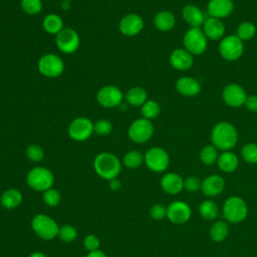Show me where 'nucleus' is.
<instances>
[{
  "label": "nucleus",
  "mask_w": 257,
  "mask_h": 257,
  "mask_svg": "<svg viewBox=\"0 0 257 257\" xmlns=\"http://www.w3.org/2000/svg\"><path fill=\"white\" fill-rule=\"evenodd\" d=\"M178 92L185 96H195L201 91V84L193 77H181L176 82Z\"/></svg>",
  "instance_id": "23"
},
{
  "label": "nucleus",
  "mask_w": 257,
  "mask_h": 257,
  "mask_svg": "<svg viewBox=\"0 0 257 257\" xmlns=\"http://www.w3.org/2000/svg\"><path fill=\"white\" fill-rule=\"evenodd\" d=\"M203 32L208 39L218 40L222 39L225 34V24L221 19L209 17L203 24Z\"/></svg>",
  "instance_id": "19"
},
{
  "label": "nucleus",
  "mask_w": 257,
  "mask_h": 257,
  "mask_svg": "<svg viewBox=\"0 0 257 257\" xmlns=\"http://www.w3.org/2000/svg\"><path fill=\"white\" fill-rule=\"evenodd\" d=\"M161 112L160 104L154 99H148L142 106H141V113L143 117L147 119H154L156 118Z\"/></svg>",
  "instance_id": "31"
},
{
  "label": "nucleus",
  "mask_w": 257,
  "mask_h": 257,
  "mask_svg": "<svg viewBox=\"0 0 257 257\" xmlns=\"http://www.w3.org/2000/svg\"><path fill=\"white\" fill-rule=\"evenodd\" d=\"M191 217V209L182 201H175L167 207V218L174 224H184Z\"/></svg>",
  "instance_id": "16"
},
{
  "label": "nucleus",
  "mask_w": 257,
  "mask_h": 257,
  "mask_svg": "<svg viewBox=\"0 0 257 257\" xmlns=\"http://www.w3.org/2000/svg\"><path fill=\"white\" fill-rule=\"evenodd\" d=\"M23 201L22 193L15 188H10L4 191L0 197V204L7 210H14L18 208Z\"/></svg>",
  "instance_id": "24"
},
{
  "label": "nucleus",
  "mask_w": 257,
  "mask_h": 257,
  "mask_svg": "<svg viewBox=\"0 0 257 257\" xmlns=\"http://www.w3.org/2000/svg\"><path fill=\"white\" fill-rule=\"evenodd\" d=\"M256 34V26L249 21H244L240 23L237 27L236 35L242 40H249L254 37Z\"/></svg>",
  "instance_id": "33"
},
{
  "label": "nucleus",
  "mask_w": 257,
  "mask_h": 257,
  "mask_svg": "<svg viewBox=\"0 0 257 257\" xmlns=\"http://www.w3.org/2000/svg\"><path fill=\"white\" fill-rule=\"evenodd\" d=\"M225 188V181L219 175H211L202 182V191L208 197H215L222 193Z\"/></svg>",
  "instance_id": "21"
},
{
  "label": "nucleus",
  "mask_w": 257,
  "mask_h": 257,
  "mask_svg": "<svg viewBox=\"0 0 257 257\" xmlns=\"http://www.w3.org/2000/svg\"><path fill=\"white\" fill-rule=\"evenodd\" d=\"M93 169L98 177L110 181L118 177L121 171V162L114 154L102 152L95 156L93 160Z\"/></svg>",
  "instance_id": "2"
},
{
  "label": "nucleus",
  "mask_w": 257,
  "mask_h": 257,
  "mask_svg": "<svg viewBox=\"0 0 257 257\" xmlns=\"http://www.w3.org/2000/svg\"><path fill=\"white\" fill-rule=\"evenodd\" d=\"M42 27L47 33L56 35L64 28V24L62 18L59 15L50 13L44 17L42 21Z\"/></svg>",
  "instance_id": "28"
},
{
  "label": "nucleus",
  "mask_w": 257,
  "mask_h": 257,
  "mask_svg": "<svg viewBox=\"0 0 257 257\" xmlns=\"http://www.w3.org/2000/svg\"><path fill=\"white\" fill-rule=\"evenodd\" d=\"M217 163L221 171L225 173H232L238 168L239 160L234 153L230 151H225L218 157Z\"/></svg>",
  "instance_id": "26"
},
{
  "label": "nucleus",
  "mask_w": 257,
  "mask_h": 257,
  "mask_svg": "<svg viewBox=\"0 0 257 257\" xmlns=\"http://www.w3.org/2000/svg\"><path fill=\"white\" fill-rule=\"evenodd\" d=\"M200 215L206 220H214L218 215V206L215 202L206 200L199 207Z\"/></svg>",
  "instance_id": "32"
},
{
  "label": "nucleus",
  "mask_w": 257,
  "mask_h": 257,
  "mask_svg": "<svg viewBox=\"0 0 257 257\" xmlns=\"http://www.w3.org/2000/svg\"><path fill=\"white\" fill-rule=\"evenodd\" d=\"M108 182H109V188L112 191H117L121 187V183H120V181L117 178H114V179H112V180H110Z\"/></svg>",
  "instance_id": "45"
},
{
  "label": "nucleus",
  "mask_w": 257,
  "mask_h": 257,
  "mask_svg": "<svg viewBox=\"0 0 257 257\" xmlns=\"http://www.w3.org/2000/svg\"><path fill=\"white\" fill-rule=\"evenodd\" d=\"M83 246H84V248H85L88 252H92V251L99 250L100 240L98 239L97 236H95V235H93V234H88V235H86L85 238L83 239Z\"/></svg>",
  "instance_id": "41"
},
{
  "label": "nucleus",
  "mask_w": 257,
  "mask_h": 257,
  "mask_svg": "<svg viewBox=\"0 0 257 257\" xmlns=\"http://www.w3.org/2000/svg\"><path fill=\"white\" fill-rule=\"evenodd\" d=\"M154 25L162 32L171 31L176 25V17L169 10L159 11L154 17Z\"/></svg>",
  "instance_id": "25"
},
{
  "label": "nucleus",
  "mask_w": 257,
  "mask_h": 257,
  "mask_svg": "<svg viewBox=\"0 0 257 257\" xmlns=\"http://www.w3.org/2000/svg\"><path fill=\"white\" fill-rule=\"evenodd\" d=\"M145 163V155H143L140 151L132 150L128 151L122 158V164L127 169H138Z\"/></svg>",
  "instance_id": "29"
},
{
  "label": "nucleus",
  "mask_w": 257,
  "mask_h": 257,
  "mask_svg": "<svg viewBox=\"0 0 257 257\" xmlns=\"http://www.w3.org/2000/svg\"><path fill=\"white\" fill-rule=\"evenodd\" d=\"M37 68L41 75L47 78H57L63 73L65 64L59 55L45 53L38 59Z\"/></svg>",
  "instance_id": "5"
},
{
  "label": "nucleus",
  "mask_w": 257,
  "mask_h": 257,
  "mask_svg": "<svg viewBox=\"0 0 257 257\" xmlns=\"http://www.w3.org/2000/svg\"><path fill=\"white\" fill-rule=\"evenodd\" d=\"M31 228L34 234L42 240L50 241L58 237V224L46 214H36L31 220Z\"/></svg>",
  "instance_id": "3"
},
{
  "label": "nucleus",
  "mask_w": 257,
  "mask_h": 257,
  "mask_svg": "<svg viewBox=\"0 0 257 257\" xmlns=\"http://www.w3.org/2000/svg\"><path fill=\"white\" fill-rule=\"evenodd\" d=\"M145 26V22L142 16L137 13H128L124 15L118 23V29L124 36L132 37L138 35Z\"/></svg>",
  "instance_id": "14"
},
{
  "label": "nucleus",
  "mask_w": 257,
  "mask_h": 257,
  "mask_svg": "<svg viewBox=\"0 0 257 257\" xmlns=\"http://www.w3.org/2000/svg\"><path fill=\"white\" fill-rule=\"evenodd\" d=\"M183 44L192 55H200L207 49L208 38L200 27H191L183 37Z\"/></svg>",
  "instance_id": "6"
},
{
  "label": "nucleus",
  "mask_w": 257,
  "mask_h": 257,
  "mask_svg": "<svg viewBox=\"0 0 257 257\" xmlns=\"http://www.w3.org/2000/svg\"><path fill=\"white\" fill-rule=\"evenodd\" d=\"M20 6L25 14L33 16L41 12L43 8V3L41 0H21Z\"/></svg>",
  "instance_id": "34"
},
{
  "label": "nucleus",
  "mask_w": 257,
  "mask_h": 257,
  "mask_svg": "<svg viewBox=\"0 0 257 257\" xmlns=\"http://www.w3.org/2000/svg\"><path fill=\"white\" fill-rule=\"evenodd\" d=\"M150 216L154 220H162L167 217V207L162 204H156L150 209Z\"/></svg>",
  "instance_id": "43"
},
{
  "label": "nucleus",
  "mask_w": 257,
  "mask_h": 257,
  "mask_svg": "<svg viewBox=\"0 0 257 257\" xmlns=\"http://www.w3.org/2000/svg\"><path fill=\"white\" fill-rule=\"evenodd\" d=\"M218 157L217 149L213 145L204 147L200 152V160L205 165H213L217 162Z\"/></svg>",
  "instance_id": "36"
},
{
  "label": "nucleus",
  "mask_w": 257,
  "mask_h": 257,
  "mask_svg": "<svg viewBox=\"0 0 257 257\" xmlns=\"http://www.w3.org/2000/svg\"><path fill=\"white\" fill-rule=\"evenodd\" d=\"M182 17L191 27H201L206 20L203 11L193 4L186 5L183 8Z\"/></svg>",
  "instance_id": "22"
},
{
  "label": "nucleus",
  "mask_w": 257,
  "mask_h": 257,
  "mask_svg": "<svg viewBox=\"0 0 257 257\" xmlns=\"http://www.w3.org/2000/svg\"><path fill=\"white\" fill-rule=\"evenodd\" d=\"M112 132V123L104 118L93 122V133L97 136H108Z\"/></svg>",
  "instance_id": "40"
},
{
  "label": "nucleus",
  "mask_w": 257,
  "mask_h": 257,
  "mask_svg": "<svg viewBox=\"0 0 257 257\" xmlns=\"http://www.w3.org/2000/svg\"><path fill=\"white\" fill-rule=\"evenodd\" d=\"M62 1H66V2H70V1H72V0H62Z\"/></svg>",
  "instance_id": "48"
},
{
  "label": "nucleus",
  "mask_w": 257,
  "mask_h": 257,
  "mask_svg": "<svg viewBox=\"0 0 257 257\" xmlns=\"http://www.w3.org/2000/svg\"><path fill=\"white\" fill-rule=\"evenodd\" d=\"M246 105V108L250 111L257 112V95H249L246 98V101L244 103Z\"/></svg>",
  "instance_id": "44"
},
{
  "label": "nucleus",
  "mask_w": 257,
  "mask_h": 257,
  "mask_svg": "<svg viewBox=\"0 0 257 257\" xmlns=\"http://www.w3.org/2000/svg\"><path fill=\"white\" fill-rule=\"evenodd\" d=\"M26 183L32 190L43 193L52 188L54 184V175L45 167H34L28 172Z\"/></svg>",
  "instance_id": "4"
},
{
  "label": "nucleus",
  "mask_w": 257,
  "mask_h": 257,
  "mask_svg": "<svg viewBox=\"0 0 257 257\" xmlns=\"http://www.w3.org/2000/svg\"><path fill=\"white\" fill-rule=\"evenodd\" d=\"M145 164L152 172L162 173L169 167V154L163 148L153 147L149 149L145 154Z\"/></svg>",
  "instance_id": "10"
},
{
  "label": "nucleus",
  "mask_w": 257,
  "mask_h": 257,
  "mask_svg": "<svg viewBox=\"0 0 257 257\" xmlns=\"http://www.w3.org/2000/svg\"><path fill=\"white\" fill-rule=\"evenodd\" d=\"M155 133L152 120L145 117L135 119L128 126L127 136L130 140L136 144H145L151 140Z\"/></svg>",
  "instance_id": "7"
},
{
  "label": "nucleus",
  "mask_w": 257,
  "mask_h": 257,
  "mask_svg": "<svg viewBox=\"0 0 257 257\" xmlns=\"http://www.w3.org/2000/svg\"><path fill=\"white\" fill-rule=\"evenodd\" d=\"M161 187L167 194L177 195L184 189V180L176 173H168L163 176Z\"/></svg>",
  "instance_id": "20"
},
{
  "label": "nucleus",
  "mask_w": 257,
  "mask_h": 257,
  "mask_svg": "<svg viewBox=\"0 0 257 257\" xmlns=\"http://www.w3.org/2000/svg\"><path fill=\"white\" fill-rule=\"evenodd\" d=\"M124 99L132 106H142L148 100V93L145 88L134 86L125 92Z\"/></svg>",
  "instance_id": "27"
},
{
  "label": "nucleus",
  "mask_w": 257,
  "mask_h": 257,
  "mask_svg": "<svg viewBox=\"0 0 257 257\" xmlns=\"http://www.w3.org/2000/svg\"><path fill=\"white\" fill-rule=\"evenodd\" d=\"M201 181L195 176H190L184 180V189L189 192H197L201 189Z\"/></svg>",
  "instance_id": "42"
},
{
  "label": "nucleus",
  "mask_w": 257,
  "mask_h": 257,
  "mask_svg": "<svg viewBox=\"0 0 257 257\" xmlns=\"http://www.w3.org/2000/svg\"><path fill=\"white\" fill-rule=\"evenodd\" d=\"M68 136L75 142H84L93 134V122L86 116H77L69 123Z\"/></svg>",
  "instance_id": "11"
},
{
  "label": "nucleus",
  "mask_w": 257,
  "mask_h": 257,
  "mask_svg": "<svg viewBox=\"0 0 257 257\" xmlns=\"http://www.w3.org/2000/svg\"><path fill=\"white\" fill-rule=\"evenodd\" d=\"M55 44L60 52L64 54H72L78 49L80 38L73 28L64 27L55 35Z\"/></svg>",
  "instance_id": "9"
},
{
  "label": "nucleus",
  "mask_w": 257,
  "mask_h": 257,
  "mask_svg": "<svg viewBox=\"0 0 257 257\" xmlns=\"http://www.w3.org/2000/svg\"><path fill=\"white\" fill-rule=\"evenodd\" d=\"M26 157L31 162L38 163L42 161L44 158V150L39 145H36V144L29 145L26 148Z\"/></svg>",
  "instance_id": "39"
},
{
  "label": "nucleus",
  "mask_w": 257,
  "mask_h": 257,
  "mask_svg": "<svg viewBox=\"0 0 257 257\" xmlns=\"http://www.w3.org/2000/svg\"><path fill=\"white\" fill-rule=\"evenodd\" d=\"M42 200L44 204L48 207H56L60 204L61 201V195L58 190L54 188H50L43 192Z\"/></svg>",
  "instance_id": "37"
},
{
  "label": "nucleus",
  "mask_w": 257,
  "mask_h": 257,
  "mask_svg": "<svg viewBox=\"0 0 257 257\" xmlns=\"http://www.w3.org/2000/svg\"><path fill=\"white\" fill-rule=\"evenodd\" d=\"M124 98L122 91L115 85H104L96 93V101L105 108L118 106Z\"/></svg>",
  "instance_id": "13"
},
{
  "label": "nucleus",
  "mask_w": 257,
  "mask_h": 257,
  "mask_svg": "<svg viewBox=\"0 0 257 257\" xmlns=\"http://www.w3.org/2000/svg\"><path fill=\"white\" fill-rule=\"evenodd\" d=\"M234 10L232 0H210L207 5V12L210 17L218 19L229 16Z\"/></svg>",
  "instance_id": "18"
},
{
  "label": "nucleus",
  "mask_w": 257,
  "mask_h": 257,
  "mask_svg": "<svg viewBox=\"0 0 257 257\" xmlns=\"http://www.w3.org/2000/svg\"><path fill=\"white\" fill-rule=\"evenodd\" d=\"M222 98L227 105L231 107H239L245 103L247 94L241 85L232 82L223 88Z\"/></svg>",
  "instance_id": "15"
},
{
  "label": "nucleus",
  "mask_w": 257,
  "mask_h": 257,
  "mask_svg": "<svg viewBox=\"0 0 257 257\" xmlns=\"http://www.w3.org/2000/svg\"><path fill=\"white\" fill-rule=\"evenodd\" d=\"M29 257H48V256H47L46 254L42 253V252L37 251V252H33V253H31V254L29 255Z\"/></svg>",
  "instance_id": "47"
},
{
  "label": "nucleus",
  "mask_w": 257,
  "mask_h": 257,
  "mask_svg": "<svg viewBox=\"0 0 257 257\" xmlns=\"http://www.w3.org/2000/svg\"><path fill=\"white\" fill-rule=\"evenodd\" d=\"M77 237V230L74 226L70 224H64L59 227L58 238L64 243H71Z\"/></svg>",
  "instance_id": "35"
},
{
  "label": "nucleus",
  "mask_w": 257,
  "mask_h": 257,
  "mask_svg": "<svg viewBox=\"0 0 257 257\" xmlns=\"http://www.w3.org/2000/svg\"><path fill=\"white\" fill-rule=\"evenodd\" d=\"M211 140L213 146L223 152L230 151L238 141L236 127L229 121H220L212 130Z\"/></svg>",
  "instance_id": "1"
},
{
  "label": "nucleus",
  "mask_w": 257,
  "mask_h": 257,
  "mask_svg": "<svg viewBox=\"0 0 257 257\" xmlns=\"http://www.w3.org/2000/svg\"><path fill=\"white\" fill-rule=\"evenodd\" d=\"M248 213L247 205L243 199L234 196L228 198L223 206V214L227 221L231 223H239L243 221Z\"/></svg>",
  "instance_id": "8"
},
{
  "label": "nucleus",
  "mask_w": 257,
  "mask_h": 257,
  "mask_svg": "<svg viewBox=\"0 0 257 257\" xmlns=\"http://www.w3.org/2000/svg\"><path fill=\"white\" fill-rule=\"evenodd\" d=\"M170 63L173 68L180 71H186L193 66L194 55L185 48H177L170 54Z\"/></svg>",
  "instance_id": "17"
},
{
  "label": "nucleus",
  "mask_w": 257,
  "mask_h": 257,
  "mask_svg": "<svg viewBox=\"0 0 257 257\" xmlns=\"http://www.w3.org/2000/svg\"><path fill=\"white\" fill-rule=\"evenodd\" d=\"M229 233V228L226 222L217 221L210 229V236L215 242H221L226 239Z\"/></svg>",
  "instance_id": "30"
},
{
  "label": "nucleus",
  "mask_w": 257,
  "mask_h": 257,
  "mask_svg": "<svg viewBox=\"0 0 257 257\" xmlns=\"http://www.w3.org/2000/svg\"><path fill=\"white\" fill-rule=\"evenodd\" d=\"M242 158L249 164H257V144L249 143L242 148Z\"/></svg>",
  "instance_id": "38"
},
{
  "label": "nucleus",
  "mask_w": 257,
  "mask_h": 257,
  "mask_svg": "<svg viewBox=\"0 0 257 257\" xmlns=\"http://www.w3.org/2000/svg\"><path fill=\"white\" fill-rule=\"evenodd\" d=\"M85 257H107L106 254L104 252H102L101 250H96V251H92V252H88V254Z\"/></svg>",
  "instance_id": "46"
},
{
  "label": "nucleus",
  "mask_w": 257,
  "mask_h": 257,
  "mask_svg": "<svg viewBox=\"0 0 257 257\" xmlns=\"http://www.w3.org/2000/svg\"><path fill=\"white\" fill-rule=\"evenodd\" d=\"M243 51V41L237 35H228L221 39L219 44V52L225 60H237L242 56Z\"/></svg>",
  "instance_id": "12"
}]
</instances>
